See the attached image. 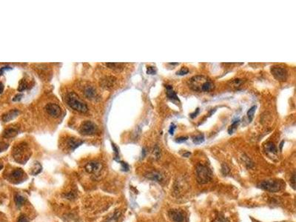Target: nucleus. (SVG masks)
Returning a JSON list of instances; mask_svg holds the SVG:
<instances>
[{"label":"nucleus","instance_id":"nucleus-1","mask_svg":"<svg viewBox=\"0 0 296 222\" xmlns=\"http://www.w3.org/2000/svg\"><path fill=\"white\" fill-rule=\"evenodd\" d=\"M188 84L190 88L196 92L207 93L214 88V83L213 81L210 78L202 75L192 76Z\"/></svg>","mask_w":296,"mask_h":222},{"label":"nucleus","instance_id":"nucleus-2","mask_svg":"<svg viewBox=\"0 0 296 222\" xmlns=\"http://www.w3.org/2000/svg\"><path fill=\"white\" fill-rule=\"evenodd\" d=\"M64 100L66 105L74 111L80 113H86L88 111L86 103L73 91H68L66 93L64 96Z\"/></svg>","mask_w":296,"mask_h":222},{"label":"nucleus","instance_id":"nucleus-3","mask_svg":"<svg viewBox=\"0 0 296 222\" xmlns=\"http://www.w3.org/2000/svg\"><path fill=\"white\" fill-rule=\"evenodd\" d=\"M31 154L30 148L27 143L22 142L16 145L13 150V155L15 160L20 164L26 162Z\"/></svg>","mask_w":296,"mask_h":222},{"label":"nucleus","instance_id":"nucleus-4","mask_svg":"<svg viewBox=\"0 0 296 222\" xmlns=\"http://www.w3.org/2000/svg\"><path fill=\"white\" fill-rule=\"evenodd\" d=\"M196 176L197 181L200 184H207L213 179L212 171L207 166L202 164H199L196 166Z\"/></svg>","mask_w":296,"mask_h":222},{"label":"nucleus","instance_id":"nucleus-5","mask_svg":"<svg viewBox=\"0 0 296 222\" xmlns=\"http://www.w3.org/2000/svg\"><path fill=\"white\" fill-rule=\"evenodd\" d=\"M44 113L51 119H57L62 116V109L59 104L54 101H49L44 106Z\"/></svg>","mask_w":296,"mask_h":222},{"label":"nucleus","instance_id":"nucleus-6","mask_svg":"<svg viewBox=\"0 0 296 222\" xmlns=\"http://www.w3.org/2000/svg\"><path fill=\"white\" fill-rule=\"evenodd\" d=\"M283 183L281 180H265L258 184V187L263 190L270 192H277L283 187Z\"/></svg>","mask_w":296,"mask_h":222},{"label":"nucleus","instance_id":"nucleus-7","mask_svg":"<svg viewBox=\"0 0 296 222\" xmlns=\"http://www.w3.org/2000/svg\"><path fill=\"white\" fill-rule=\"evenodd\" d=\"M81 91L84 98L88 100L96 101L99 100V95L96 88L90 83H85L81 86Z\"/></svg>","mask_w":296,"mask_h":222},{"label":"nucleus","instance_id":"nucleus-8","mask_svg":"<svg viewBox=\"0 0 296 222\" xmlns=\"http://www.w3.org/2000/svg\"><path fill=\"white\" fill-rule=\"evenodd\" d=\"M78 131L84 136H92L98 131V127L90 120H85L81 123Z\"/></svg>","mask_w":296,"mask_h":222},{"label":"nucleus","instance_id":"nucleus-9","mask_svg":"<svg viewBox=\"0 0 296 222\" xmlns=\"http://www.w3.org/2000/svg\"><path fill=\"white\" fill-rule=\"evenodd\" d=\"M270 71L275 79L279 82H284L288 77L287 70L281 65H272L270 68Z\"/></svg>","mask_w":296,"mask_h":222},{"label":"nucleus","instance_id":"nucleus-10","mask_svg":"<svg viewBox=\"0 0 296 222\" xmlns=\"http://www.w3.org/2000/svg\"><path fill=\"white\" fill-rule=\"evenodd\" d=\"M85 171L88 173H98L100 172L103 168L102 164L97 161H91L87 163L85 165Z\"/></svg>","mask_w":296,"mask_h":222},{"label":"nucleus","instance_id":"nucleus-11","mask_svg":"<svg viewBox=\"0 0 296 222\" xmlns=\"http://www.w3.org/2000/svg\"><path fill=\"white\" fill-rule=\"evenodd\" d=\"M83 141L81 140L80 138H76V137H73V136H70L69 138H67L66 139L65 144L67 145V148L70 150H74L75 149L77 148L78 147H79L80 145H82L83 144Z\"/></svg>","mask_w":296,"mask_h":222},{"label":"nucleus","instance_id":"nucleus-12","mask_svg":"<svg viewBox=\"0 0 296 222\" xmlns=\"http://www.w3.org/2000/svg\"><path fill=\"white\" fill-rule=\"evenodd\" d=\"M169 216L173 222H185V214L179 209H171L169 212Z\"/></svg>","mask_w":296,"mask_h":222},{"label":"nucleus","instance_id":"nucleus-13","mask_svg":"<svg viewBox=\"0 0 296 222\" xmlns=\"http://www.w3.org/2000/svg\"><path fill=\"white\" fill-rule=\"evenodd\" d=\"M116 81V79L113 76H105L101 79L100 84L105 89H110L114 87Z\"/></svg>","mask_w":296,"mask_h":222},{"label":"nucleus","instance_id":"nucleus-14","mask_svg":"<svg viewBox=\"0 0 296 222\" xmlns=\"http://www.w3.org/2000/svg\"><path fill=\"white\" fill-rule=\"evenodd\" d=\"M18 133L19 130L17 127H9L6 128V129L4 130L3 136L4 138H13V137L16 136V135L18 134Z\"/></svg>","mask_w":296,"mask_h":222},{"label":"nucleus","instance_id":"nucleus-15","mask_svg":"<svg viewBox=\"0 0 296 222\" xmlns=\"http://www.w3.org/2000/svg\"><path fill=\"white\" fill-rule=\"evenodd\" d=\"M146 178H148V179L152 180V181H155L157 182H161L164 179L163 178V176L161 175L160 173L156 171H152V172H149L145 175Z\"/></svg>","mask_w":296,"mask_h":222},{"label":"nucleus","instance_id":"nucleus-16","mask_svg":"<svg viewBox=\"0 0 296 222\" xmlns=\"http://www.w3.org/2000/svg\"><path fill=\"white\" fill-rule=\"evenodd\" d=\"M19 112L17 109H13L7 112V113H5L3 116V121L4 122H8L11 121V120L15 119L16 116L19 115Z\"/></svg>","mask_w":296,"mask_h":222},{"label":"nucleus","instance_id":"nucleus-17","mask_svg":"<svg viewBox=\"0 0 296 222\" xmlns=\"http://www.w3.org/2000/svg\"><path fill=\"white\" fill-rule=\"evenodd\" d=\"M166 90H167V96L170 100L173 101V102H176V101H179V99L176 93L174 90H173V87L171 85H166Z\"/></svg>","mask_w":296,"mask_h":222},{"label":"nucleus","instance_id":"nucleus-18","mask_svg":"<svg viewBox=\"0 0 296 222\" xmlns=\"http://www.w3.org/2000/svg\"><path fill=\"white\" fill-rule=\"evenodd\" d=\"M264 150L266 151L268 154H277L278 153V150H277V147L275 146L274 143L269 142L267 143H266L264 145Z\"/></svg>","mask_w":296,"mask_h":222},{"label":"nucleus","instance_id":"nucleus-19","mask_svg":"<svg viewBox=\"0 0 296 222\" xmlns=\"http://www.w3.org/2000/svg\"><path fill=\"white\" fill-rule=\"evenodd\" d=\"M29 86H30V82L27 80L26 78H23L21 80L19 81V87H18V90L19 91H24V90H27L28 89Z\"/></svg>","mask_w":296,"mask_h":222},{"label":"nucleus","instance_id":"nucleus-20","mask_svg":"<svg viewBox=\"0 0 296 222\" xmlns=\"http://www.w3.org/2000/svg\"><path fill=\"white\" fill-rule=\"evenodd\" d=\"M105 65L107 66V68H110V69L112 70H122L124 66H125V64L122 63H106Z\"/></svg>","mask_w":296,"mask_h":222},{"label":"nucleus","instance_id":"nucleus-21","mask_svg":"<svg viewBox=\"0 0 296 222\" xmlns=\"http://www.w3.org/2000/svg\"><path fill=\"white\" fill-rule=\"evenodd\" d=\"M121 212L120 211H115L114 213L107 219L106 222H116L121 216Z\"/></svg>","mask_w":296,"mask_h":222},{"label":"nucleus","instance_id":"nucleus-22","mask_svg":"<svg viewBox=\"0 0 296 222\" xmlns=\"http://www.w3.org/2000/svg\"><path fill=\"white\" fill-rule=\"evenodd\" d=\"M23 174L24 171L22 169H20V168H17V169H15L12 172L11 176L13 178H15V179H19V178H20L23 176Z\"/></svg>","mask_w":296,"mask_h":222},{"label":"nucleus","instance_id":"nucleus-23","mask_svg":"<svg viewBox=\"0 0 296 222\" xmlns=\"http://www.w3.org/2000/svg\"><path fill=\"white\" fill-rule=\"evenodd\" d=\"M24 202H25V198H24L23 196H21V195H19V194L16 195L15 203H16V206L21 207L22 205L24 204Z\"/></svg>","mask_w":296,"mask_h":222},{"label":"nucleus","instance_id":"nucleus-24","mask_svg":"<svg viewBox=\"0 0 296 222\" xmlns=\"http://www.w3.org/2000/svg\"><path fill=\"white\" fill-rule=\"evenodd\" d=\"M205 140V138H204V134H199L198 136H195L193 138V143L196 144H200L204 142Z\"/></svg>","mask_w":296,"mask_h":222},{"label":"nucleus","instance_id":"nucleus-25","mask_svg":"<svg viewBox=\"0 0 296 222\" xmlns=\"http://www.w3.org/2000/svg\"><path fill=\"white\" fill-rule=\"evenodd\" d=\"M256 105H254V106L250 107V108L249 109V111H247V117L250 122H251L252 121V119H253L254 114L255 113H256Z\"/></svg>","mask_w":296,"mask_h":222},{"label":"nucleus","instance_id":"nucleus-26","mask_svg":"<svg viewBox=\"0 0 296 222\" xmlns=\"http://www.w3.org/2000/svg\"><path fill=\"white\" fill-rule=\"evenodd\" d=\"M239 122H240V120H239V119H238V120H236V121L233 122V123L231 124L230 127H229V129H228L229 134H233V133L234 132V130H235V128L237 127L238 124H239Z\"/></svg>","mask_w":296,"mask_h":222},{"label":"nucleus","instance_id":"nucleus-27","mask_svg":"<svg viewBox=\"0 0 296 222\" xmlns=\"http://www.w3.org/2000/svg\"><path fill=\"white\" fill-rule=\"evenodd\" d=\"M41 171H42V166H41L40 164H39L38 162H36L35 164V167L34 169H33V175H37L40 173Z\"/></svg>","mask_w":296,"mask_h":222},{"label":"nucleus","instance_id":"nucleus-28","mask_svg":"<svg viewBox=\"0 0 296 222\" xmlns=\"http://www.w3.org/2000/svg\"><path fill=\"white\" fill-rule=\"evenodd\" d=\"M188 73H189V69H188L187 68L182 67L181 69L179 70V71L176 72V74L179 76H184V75H186V74Z\"/></svg>","mask_w":296,"mask_h":222},{"label":"nucleus","instance_id":"nucleus-29","mask_svg":"<svg viewBox=\"0 0 296 222\" xmlns=\"http://www.w3.org/2000/svg\"><path fill=\"white\" fill-rule=\"evenodd\" d=\"M221 171H222V173L223 174V176H227V174L229 173V168L228 166L226 165V164H223L222 165V167H221Z\"/></svg>","mask_w":296,"mask_h":222},{"label":"nucleus","instance_id":"nucleus-30","mask_svg":"<svg viewBox=\"0 0 296 222\" xmlns=\"http://www.w3.org/2000/svg\"><path fill=\"white\" fill-rule=\"evenodd\" d=\"M147 73L150 74V75H154V74H156V68L149 66V67H148V68H147Z\"/></svg>","mask_w":296,"mask_h":222},{"label":"nucleus","instance_id":"nucleus-31","mask_svg":"<svg viewBox=\"0 0 296 222\" xmlns=\"http://www.w3.org/2000/svg\"><path fill=\"white\" fill-rule=\"evenodd\" d=\"M153 155H154V156L156 158V159H159V157H160V149L159 148V147L158 146H156L154 147V149H153Z\"/></svg>","mask_w":296,"mask_h":222},{"label":"nucleus","instance_id":"nucleus-32","mask_svg":"<svg viewBox=\"0 0 296 222\" xmlns=\"http://www.w3.org/2000/svg\"><path fill=\"white\" fill-rule=\"evenodd\" d=\"M187 139H188L187 136H181V137H179V138H177L176 139H175V142L183 143V142H186V141H187Z\"/></svg>","mask_w":296,"mask_h":222},{"label":"nucleus","instance_id":"nucleus-33","mask_svg":"<svg viewBox=\"0 0 296 222\" xmlns=\"http://www.w3.org/2000/svg\"><path fill=\"white\" fill-rule=\"evenodd\" d=\"M175 128H176V126H175V124L174 123H172V124H170V128H169V133H170V135H173V134H174V132H175Z\"/></svg>","mask_w":296,"mask_h":222},{"label":"nucleus","instance_id":"nucleus-34","mask_svg":"<svg viewBox=\"0 0 296 222\" xmlns=\"http://www.w3.org/2000/svg\"><path fill=\"white\" fill-rule=\"evenodd\" d=\"M10 69H11V68L10 67V66H5V67H3V68H0V76L3 75V74L4 73V72H5V70H10Z\"/></svg>","mask_w":296,"mask_h":222},{"label":"nucleus","instance_id":"nucleus-35","mask_svg":"<svg viewBox=\"0 0 296 222\" xmlns=\"http://www.w3.org/2000/svg\"><path fill=\"white\" fill-rule=\"evenodd\" d=\"M121 166H122V169H123L124 171H129V165H128L127 163L123 162V161H122V162H121Z\"/></svg>","mask_w":296,"mask_h":222},{"label":"nucleus","instance_id":"nucleus-36","mask_svg":"<svg viewBox=\"0 0 296 222\" xmlns=\"http://www.w3.org/2000/svg\"><path fill=\"white\" fill-rule=\"evenodd\" d=\"M17 222H28V220L26 218L25 215H22L19 218Z\"/></svg>","mask_w":296,"mask_h":222},{"label":"nucleus","instance_id":"nucleus-37","mask_svg":"<svg viewBox=\"0 0 296 222\" xmlns=\"http://www.w3.org/2000/svg\"><path fill=\"white\" fill-rule=\"evenodd\" d=\"M290 182H291V184H292V186H293V189H295V173H294L293 175V177H292V178H291Z\"/></svg>","mask_w":296,"mask_h":222},{"label":"nucleus","instance_id":"nucleus-38","mask_svg":"<svg viewBox=\"0 0 296 222\" xmlns=\"http://www.w3.org/2000/svg\"><path fill=\"white\" fill-rule=\"evenodd\" d=\"M198 113H199V108H197V109L195 111L193 112V113L190 114V117H191V118H195L196 116H197Z\"/></svg>","mask_w":296,"mask_h":222},{"label":"nucleus","instance_id":"nucleus-39","mask_svg":"<svg viewBox=\"0 0 296 222\" xmlns=\"http://www.w3.org/2000/svg\"><path fill=\"white\" fill-rule=\"evenodd\" d=\"M22 94H17V95H16V96L14 97V99H13V101H19V100H20V99H21V98H22Z\"/></svg>","mask_w":296,"mask_h":222},{"label":"nucleus","instance_id":"nucleus-40","mask_svg":"<svg viewBox=\"0 0 296 222\" xmlns=\"http://www.w3.org/2000/svg\"><path fill=\"white\" fill-rule=\"evenodd\" d=\"M4 90V85L2 82H0V94L3 93V91Z\"/></svg>","mask_w":296,"mask_h":222},{"label":"nucleus","instance_id":"nucleus-41","mask_svg":"<svg viewBox=\"0 0 296 222\" xmlns=\"http://www.w3.org/2000/svg\"><path fill=\"white\" fill-rule=\"evenodd\" d=\"M190 155H191V153H190V152H186V153H184V154H183V156L188 158V157H190Z\"/></svg>","mask_w":296,"mask_h":222},{"label":"nucleus","instance_id":"nucleus-42","mask_svg":"<svg viewBox=\"0 0 296 222\" xmlns=\"http://www.w3.org/2000/svg\"><path fill=\"white\" fill-rule=\"evenodd\" d=\"M145 155H146V150H145V149L144 148L142 150V156L144 157L145 156Z\"/></svg>","mask_w":296,"mask_h":222}]
</instances>
